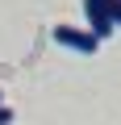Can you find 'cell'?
I'll return each mask as SVG.
<instances>
[{"label": "cell", "mask_w": 121, "mask_h": 125, "mask_svg": "<svg viewBox=\"0 0 121 125\" xmlns=\"http://www.w3.org/2000/svg\"><path fill=\"white\" fill-rule=\"evenodd\" d=\"M84 17H88V33L96 42H104L113 33V17H109V0H84Z\"/></svg>", "instance_id": "6da1fadb"}, {"label": "cell", "mask_w": 121, "mask_h": 125, "mask_svg": "<svg viewBox=\"0 0 121 125\" xmlns=\"http://www.w3.org/2000/svg\"><path fill=\"white\" fill-rule=\"evenodd\" d=\"M54 42L58 46H67V50H79V54H96V38L88 33V29H79V25H54Z\"/></svg>", "instance_id": "7a4b0ae2"}, {"label": "cell", "mask_w": 121, "mask_h": 125, "mask_svg": "<svg viewBox=\"0 0 121 125\" xmlns=\"http://www.w3.org/2000/svg\"><path fill=\"white\" fill-rule=\"evenodd\" d=\"M109 17H113V29H121V4H113V0H109Z\"/></svg>", "instance_id": "3957f363"}, {"label": "cell", "mask_w": 121, "mask_h": 125, "mask_svg": "<svg viewBox=\"0 0 121 125\" xmlns=\"http://www.w3.org/2000/svg\"><path fill=\"white\" fill-rule=\"evenodd\" d=\"M0 125H13V108L9 104H0Z\"/></svg>", "instance_id": "277c9868"}, {"label": "cell", "mask_w": 121, "mask_h": 125, "mask_svg": "<svg viewBox=\"0 0 121 125\" xmlns=\"http://www.w3.org/2000/svg\"><path fill=\"white\" fill-rule=\"evenodd\" d=\"M0 104H4V96H0Z\"/></svg>", "instance_id": "5b68a950"}, {"label": "cell", "mask_w": 121, "mask_h": 125, "mask_svg": "<svg viewBox=\"0 0 121 125\" xmlns=\"http://www.w3.org/2000/svg\"><path fill=\"white\" fill-rule=\"evenodd\" d=\"M113 4H121V0H113Z\"/></svg>", "instance_id": "8992f818"}]
</instances>
